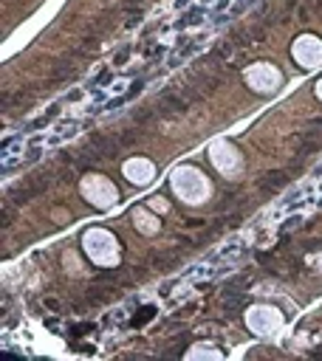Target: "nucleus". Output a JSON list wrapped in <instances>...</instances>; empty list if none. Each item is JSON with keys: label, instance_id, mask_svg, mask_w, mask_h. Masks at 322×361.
Here are the masks:
<instances>
[{"label": "nucleus", "instance_id": "1", "mask_svg": "<svg viewBox=\"0 0 322 361\" xmlns=\"http://www.w3.org/2000/svg\"><path fill=\"white\" fill-rule=\"evenodd\" d=\"M169 186L172 192L184 200V203H203L212 192L209 180L195 169V166H178L172 175H169Z\"/></svg>", "mask_w": 322, "mask_h": 361}, {"label": "nucleus", "instance_id": "2", "mask_svg": "<svg viewBox=\"0 0 322 361\" xmlns=\"http://www.w3.org/2000/svg\"><path fill=\"white\" fill-rule=\"evenodd\" d=\"M82 248L96 265H116L119 262V243L107 228H88L82 237Z\"/></svg>", "mask_w": 322, "mask_h": 361}, {"label": "nucleus", "instance_id": "3", "mask_svg": "<svg viewBox=\"0 0 322 361\" xmlns=\"http://www.w3.org/2000/svg\"><path fill=\"white\" fill-rule=\"evenodd\" d=\"M82 197L88 200V203H93V206H102V209H107V206H113L116 203V197H119V192H116V186L105 178V175H88L85 180H82Z\"/></svg>", "mask_w": 322, "mask_h": 361}, {"label": "nucleus", "instance_id": "4", "mask_svg": "<svg viewBox=\"0 0 322 361\" xmlns=\"http://www.w3.org/2000/svg\"><path fill=\"white\" fill-rule=\"evenodd\" d=\"M246 324H249V330L257 333V336H271V333L280 330L282 316H280V310L271 307V305H254V307H249V313H246Z\"/></svg>", "mask_w": 322, "mask_h": 361}, {"label": "nucleus", "instance_id": "5", "mask_svg": "<svg viewBox=\"0 0 322 361\" xmlns=\"http://www.w3.org/2000/svg\"><path fill=\"white\" fill-rule=\"evenodd\" d=\"M291 56H294V62H297L299 68H305V71L322 65V39H316L314 34L297 37L294 45H291Z\"/></svg>", "mask_w": 322, "mask_h": 361}, {"label": "nucleus", "instance_id": "6", "mask_svg": "<svg viewBox=\"0 0 322 361\" xmlns=\"http://www.w3.org/2000/svg\"><path fill=\"white\" fill-rule=\"evenodd\" d=\"M209 161H212V164H215V169H217L220 175H226V178L237 175V172H240V166H243V161H240L237 149H234L229 141H223V138H217V141L209 147Z\"/></svg>", "mask_w": 322, "mask_h": 361}, {"label": "nucleus", "instance_id": "7", "mask_svg": "<svg viewBox=\"0 0 322 361\" xmlns=\"http://www.w3.org/2000/svg\"><path fill=\"white\" fill-rule=\"evenodd\" d=\"M246 82H249V87H254L260 93H274L282 82V73L268 62H257V65L246 68Z\"/></svg>", "mask_w": 322, "mask_h": 361}, {"label": "nucleus", "instance_id": "8", "mask_svg": "<svg viewBox=\"0 0 322 361\" xmlns=\"http://www.w3.org/2000/svg\"><path fill=\"white\" fill-rule=\"evenodd\" d=\"M121 172H124V178H127L130 183H136V186H144V183H150V180H153V175H155V166H153V161H150V158H141V155H136V158H127V161H124Z\"/></svg>", "mask_w": 322, "mask_h": 361}, {"label": "nucleus", "instance_id": "9", "mask_svg": "<svg viewBox=\"0 0 322 361\" xmlns=\"http://www.w3.org/2000/svg\"><path fill=\"white\" fill-rule=\"evenodd\" d=\"M133 220H136V226H138L141 231H147V234H155V231H158V220H155L147 209H136V212H133Z\"/></svg>", "mask_w": 322, "mask_h": 361}, {"label": "nucleus", "instance_id": "10", "mask_svg": "<svg viewBox=\"0 0 322 361\" xmlns=\"http://www.w3.org/2000/svg\"><path fill=\"white\" fill-rule=\"evenodd\" d=\"M198 355H215V358H217L220 353H217V350H206V347H195V350L186 353V358H198Z\"/></svg>", "mask_w": 322, "mask_h": 361}, {"label": "nucleus", "instance_id": "11", "mask_svg": "<svg viewBox=\"0 0 322 361\" xmlns=\"http://www.w3.org/2000/svg\"><path fill=\"white\" fill-rule=\"evenodd\" d=\"M150 209H155V212H167V200H164V197H153V200H150Z\"/></svg>", "mask_w": 322, "mask_h": 361}, {"label": "nucleus", "instance_id": "12", "mask_svg": "<svg viewBox=\"0 0 322 361\" xmlns=\"http://www.w3.org/2000/svg\"><path fill=\"white\" fill-rule=\"evenodd\" d=\"M316 96H319V99H322V79H319V82H316Z\"/></svg>", "mask_w": 322, "mask_h": 361}]
</instances>
